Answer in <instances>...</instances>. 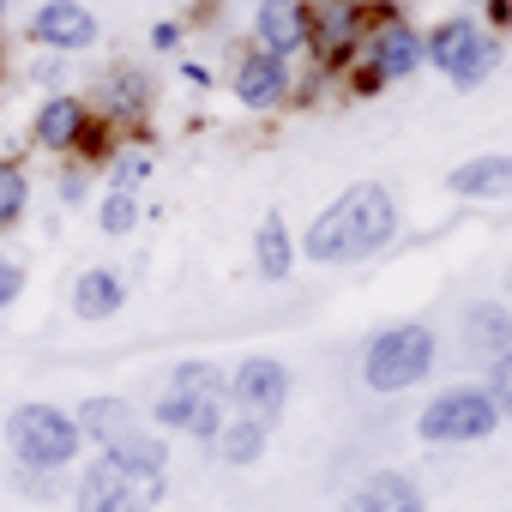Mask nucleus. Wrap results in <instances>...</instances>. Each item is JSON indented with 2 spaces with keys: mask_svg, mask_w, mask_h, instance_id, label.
<instances>
[{
  "mask_svg": "<svg viewBox=\"0 0 512 512\" xmlns=\"http://www.w3.org/2000/svg\"><path fill=\"white\" fill-rule=\"evenodd\" d=\"M253 266H260V278H272V284H284L296 272V241H290V223L278 211L260 217V235H253Z\"/></svg>",
  "mask_w": 512,
  "mask_h": 512,
  "instance_id": "20",
  "label": "nucleus"
},
{
  "mask_svg": "<svg viewBox=\"0 0 512 512\" xmlns=\"http://www.w3.org/2000/svg\"><path fill=\"white\" fill-rule=\"evenodd\" d=\"M181 43H187V31H181V19H157V25H151V49H157V55H175Z\"/></svg>",
  "mask_w": 512,
  "mask_h": 512,
  "instance_id": "28",
  "label": "nucleus"
},
{
  "mask_svg": "<svg viewBox=\"0 0 512 512\" xmlns=\"http://www.w3.org/2000/svg\"><path fill=\"white\" fill-rule=\"evenodd\" d=\"M253 49H272V55L296 61L308 49V7L302 0H260L253 7Z\"/></svg>",
  "mask_w": 512,
  "mask_h": 512,
  "instance_id": "13",
  "label": "nucleus"
},
{
  "mask_svg": "<svg viewBox=\"0 0 512 512\" xmlns=\"http://www.w3.org/2000/svg\"><path fill=\"white\" fill-rule=\"evenodd\" d=\"M290 386H296V374L278 356H241V368L223 374V398L247 416H266V422L290 404Z\"/></svg>",
  "mask_w": 512,
  "mask_h": 512,
  "instance_id": "10",
  "label": "nucleus"
},
{
  "mask_svg": "<svg viewBox=\"0 0 512 512\" xmlns=\"http://www.w3.org/2000/svg\"><path fill=\"white\" fill-rule=\"evenodd\" d=\"M470 350L506 356V308H500V302H488V314H482V308L470 314Z\"/></svg>",
  "mask_w": 512,
  "mask_h": 512,
  "instance_id": "25",
  "label": "nucleus"
},
{
  "mask_svg": "<svg viewBox=\"0 0 512 512\" xmlns=\"http://www.w3.org/2000/svg\"><path fill=\"white\" fill-rule=\"evenodd\" d=\"M0 434H7V452L19 464H37V470H67L85 446L73 410H61V404H19L0 422Z\"/></svg>",
  "mask_w": 512,
  "mask_h": 512,
  "instance_id": "5",
  "label": "nucleus"
},
{
  "mask_svg": "<svg viewBox=\"0 0 512 512\" xmlns=\"http://www.w3.org/2000/svg\"><path fill=\"white\" fill-rule=\"evenodd\" d=\"M434 362H440V338H434V326H422V320H398V326H380L374 338H368V350H362V380H368V392H410V386H422L428 374H434Z\"/></svg>",
  "mask_w": 512,
  "mask_h": 512,
  "instance_id": "3",
  "label": "nucleus"
},
{
  "mask_svg": "<svg viewBox=\"0 0 512 512\" xmlns=\"http://www.w3.org/2000/svg\"><path fill=\"white\" fill-rule=\"evenodd\" d=\"M398 235V199L380 187V181H356L350 193H338L302 235V253L320 266H350V260H368L386 241Z\"/></svg>",
  "mask_w": 512,
  "mask_h": 512,
  "instance_id": "1",
  "label": "nucleus"
},
{
  "mask_svg": "<svg viewBox=\"0 0 512 512\" xmlns=\"http://www.w3.org/2000/svg\"><path fill=\"white\" fill-rule=\"evenodd\" d=\"M121 302H127L121 272L91 266V272H79V278H73V314H79V320H115V314H121Z\"/></svg>",
  "mask_w": 512,
  "mask_h": 512,
  "instance_id": "19",
  "label": "nucleus"
},
{
  "mask_svg": "<svg viewBox=\"0 0 512 512\" xmlns=\"http://www.w3.org/2000/svg\"><path fill=\"white\" fill-rule=\"evenodd\" d=\"M506 175H512L506 151H488V157L458 163V169L446 175V193H458V199H500V193H506Z\"/></svg>",
  "mask_w": 512,
  "mask_h": 512,
  "instance_id": "21",
  "label": "nucleus"
},
{
  "mask_svg": "<svg viewBox=\"0 0 512 512\" xmlns=\"http://www.w3.org/2000/svg\"><path fill=\"white\" fill-rule=\"evenodd\" d=\"M266 434H272V422H266V416H247V410H235V416H223V428L211 434V446H217V458H223L229 470H247V464H260V452H266Z\"/></svg>",
  "mask_w": 512,
  "mask_h": 512,
  "instance_id": "18",
  "label": "nucleus"
},
{
  "mask_svg": "<svg viewBox=\"0 0 512 512\" xmlns=\"http://www.w3.org/2000/svg\"><path fill=\"white\" fill-rule=\"evenodd\" d=\"M163 494H169L163 470H139V464H121L109 452H97V464H85V476L73 482L79 512H157Z\"/></svg>",
  "mask_w": 512,
  "mask_h": 512,
  "instance_id": "6",
  "label": "nucleus"
},
{
  "mask_svg": "<svg viewBox=\"0 0 512 512\" xmlns=\"http://www.w3.org/2000/svg\"><path fill=\"white\" fill-rule=\"evenodd\" d=\"M151 422L169 428V434H193L211 446V434L223 428V398H193V392H163L151 404Z\"/></svg>",
  "mask_w": 512,
  "mask_h": 512,
  "instance_id": "16",
  "label": "nucleus"
},
{
  "mask_svg": "<svg viewBox=\"0 0 512 512\" xmlns=\"http://www.w3.org/2000/svg\"><path fill=\"white\" fill-rule=\"evenodd\" d=\"M362 91H380V85H404L410 73H422V31L404 19V13H380L368 31H362Z\"/></svg>",
  "mask_w": 512,
  "mask_h": 512,
  "instance_id": "8",
  "label": "nucleus"
},
{
  "mask_svg": "<svg viewBox=\"0 0 512 512\" xmlns=\"http://www.w3.org/2000/svg\"><path fill=\"white\" fill-rule=\"evenodd\" d=\"M229 91H235L241 109L266 115V109L290 103V61L272 55V49H241L235 55V73H229Z\"/></svg>",
  "mask_w": 512,
  "mask_h": 512,
  "instance_id": "12",
  "label": "nucleus"
},
{
  "mask_svg": "<svg viewBox=\"0 0 512 512\" xmlns=\"http://www.w3.org/2000/svg\"><path fill=\"white\" fill-rule=\"evenodd\" d=\"M25 199H31V181L13 157H0V229H13L25 217Z\"/></svg>",
  "mask_w": 512,
  "mask_h": 512,
  "instance_id": "24",
  "label": "nucleus"
},
{
  "mask_svg": "<svg viewBox=\"0 0 512 512\" xmlns=\"http://www.w3.org/2000/svg\"><path fill=\"white\" fill-rule=\"evenodd\" d=\"M308 7V49L320 67H344L356 49H362V0H302Z\"/></svg>",
  "mask_w": 512,
  "mask_h": 512,
  "instance_id": "11",
  "label": "nucleus"
},
{
  "mask_svg": "<svg viewBox=\"0 0 512 512\" xmlns=\"http://www.w3.org/2000/svg\"><path fill=\"white\" fill-rule=\"evenodd\" d=\"M338 512H428V500H422V488H416L404 470H368V476L344 494Z\"/></svg>",
  "mask_w": 512,
  "mask_h": 512,
  "instance_id": "14",
  "label": "nucleus"
},
{
  "mask_svg": "<svg viewBox=\"0 0 512 512\" xmlns=\"http://www.w3.org/2000/svg\"><path fill=\"white\" fill-rule=\"evenodd\" d=\"M139 181H151V157H145V151H127V157L115 163V187H139Z\"/></svg>",
  "mask_w": 512,
  "mask_h": 512,
  "instance_id": "27",
  "label": "nucleus"
},
{
  "mask_svg": "<svg viewBox=\"0 0 512 512\" xmlns=\"http://www.w3.org/2000/svg\"><path fill=\"white\" fill-rule=\"evenodd\" d=\"M19 290H25V266H7V260H0V308H13Z\"/></svg>",
  "mask_w": 512,
  "mask_h": 512,
  "instance_id": "29",
  "label": "nucleus"
},
{
  "mask_svg": "<svg viewBox=\"0 0 512 512\" xmlns=\"http://www.w3.org/2000/svg\"><path fill=\"white\" fill-rule=\"evenodd\" d=\"M422 67H434L458 91H482L494 79V67H500V37L482 31V19H470V13L434 19L422 31Z\"/></svg>",
  "mask_w": 512,
  "mask_h": 512,
  "instance_id": "2",
  "label": "nucleus"
},
{
  "mask_svg": "<svg viewBox=\"0 0 512 512\" xmlns=\"http://www.w3.org/2000/svg\"><path fill=\"white\" fill-rule=\"evenodd\" d=\"M85 133H91V109H85L79 97H67V91L43 97L37 115H31V139H37L43 151H73Z\"/></svg>",
  "mask_w": 512,
  "mask_h": 512,
  "instance_id": "15",
  "label": "nucleus"
},
{
  "mask_svg": "<svg viewBox=\"0 0 512 512\" xmlns=\"http://www.w3.org/2000/svg\"><path fill=\"white\" fill-rule=\"evenodd\" d=\"M133 223H139V193L133 187H109L103 205H97V229L103 235H127Z\"/></svg>",
  "mask_w": 512,
  "mask_h": 512,
  "instance_id": "23",
  "label": "nucleus"
},
{
  "mask_svg": "<svg viewBox=\"0 0 512 512\" xmlns=\"http://www.w3.org/2000/svg\"><path fill=\"white\" fill-rule=\"evenodd\" d=\"M169 392H193V398H223V368L217 362H175L169 374Z\"/></svg>",
  "mask_w": 512,
  "mask_h": 512,
  "instance_id": "22",
  "label": "nucleus"
},
{
  "mask_svg": "<svg viewBox=\"0 0 512 512\" xmlns=\"http://www.w3.org/2000/svg\"><path fill=\"white\" fill-rule=\"evenodd\" d=\"M79 434L97 440V452L121 458V464H139V470H169V440L145 428V416L127 404V398H85L73 410Z\"/></svg>",
  "mask_w": 512,
  "mask_h": 512,
  "instance_id": "4",
  "label": "nucleus"
},
{
  "mask_svg": "<svg viewBox=\"0 0 512 512\" xmlns=\"http://www.w3.org/2000/svg\"><path fill=\"white\" fill-rule=\"evenodd\" d=\"M500 428V404L482 392V386H446L422 404L416 416V434L428 446H476Z\"/></svg>",
  "mask_w": 512,
  "mask_h": 512,
  "instance_id": "7",
  "label": "nucleus"
},
{
  "mask_svg": "<svg viewBox=\"0 0 512 512\" xmlns=\"http://www.w3.org/2000/svg\"><path fill=\"white\" fill-rule=\"evenodd\" d=\"M97 109L109 121H139L151 109V73L133 67V61H115L103 79H97Z\"/></svg>",
  "mask_w": 512,
  "mask_h": 512,
  "instance_id": "17",
  "label": "nucleus"
},
{
  "mask_svg": "<svg viewBox=\"0 0 512 512\" xmlns=\"http://www.w3.org/2000/svg\"><path fill=\"white\" fill-rule=\"evenodd\" d=\"M31 43L49 55H91L103 43V19L85 0H37L31 7Z\"/></svg>",
  "mask_w": 512,
  "mask_h": 512,
  "instance_id": "9",
  "label": "nucleus"
},
{
  "mask_svg": "<svg viewBox=\"0 0 512 512\" xmlns=\"http://www.w3.org/2000/svg\"><path fill=\"white\" fill-rule=\"evenodd\" d=\"M7 13H13V0H0V25H7Z\"/></svg>",
  "mask_w": 512,
  "mask_h": 512,
  "instance_id": "30",
  "label": "nucleus"
},
{
  "mask_svg": "<svg viewBox=\"0 0 512 512\" xmlns=\"http://www.w3.org/2000/svg\"><path fill=\"white\" fill-rule=\"evenodd\" d=\"M13 488L25 500H61V470H37V464H19L13 470Z\"/></svg>",
  "mask_w": 512,
  "mask_h": 512,
  "instance_id": "26",
  "label": "nucleus"
}]
</instances>
